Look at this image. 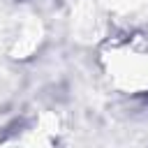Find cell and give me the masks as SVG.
I'll return each instance as SVG.
<instances>
[{
  "label": "cell",
  "mask_w": 148,
  "mask_h": 148,
  "mask_svg": "<svg viewBox=\"0 0 148 148\" xmlns=\"http://www.w3.org/2000/svg\"><path fill=\"white\" fill-rule=\"evenodd\" d=\"M97 69L104 83L125 97H148V30L125 28L97 44Z\"/></svg>",
  "instance_id": "obj_1"
},
{
  "label": "cell",
  "mask_w": 148,
  "mask_h": 148,
  "mask_svg": "<svg viewBox=\"0 0 148 148\" xmlns=\"http://www.w3.org/2000/svg\"><path fill=\"white\" fill-rule=\"evenodd\" d=\"M42 39V25L35 16H23L12 35V53L16 58H25L30 56Z\"/></svg>",
  "instance_id": "obj_2"
}]
</instances>
